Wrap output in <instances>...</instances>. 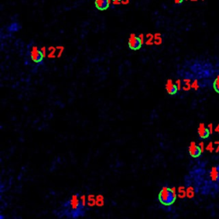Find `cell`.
<instances>
[{
  "mask_svg": "<svg viewBox=\"0 0 219 219\" xmlns=\"http://www.w3.org/2000/svg\"><path fill=\"white\" fill-rule=\"evenodd\" d=\"M85 197H81L78 194H76L64 203L62 212L65 213V216L68 218H78L83 216L85 212Z\"/></svg>",
  "mask_w": 219,
  "mask_h": 219,
  "instance_id": "1",
  "label": "cell"
},
{
  "mask_svg": "<svg viewBox=\"0 0 219 219\" xmlns=\"http://www.w3.org/2000/svg\"><path fill=\"white\" fill-rule=\"evenodd\" d=\"M176 200V194L173 188L164 187L158 193V201L164 206L172 205Z\"/></svg>",
  "mask_w": 219,
  "mask_h": 219,
  "instance_id": "2",
  "label": "cell"
},
{
  "mask_svg": "<svg viewBox=\"0 0 219 219\" xmlns=\"http://www.w3.org/2000/svg\"><path fill=\"white\" fill-rule=\"evenodd\" d=\"M143 45V40L141 36H138L134 34H132L128 38V48L132 51H138L141 48Z\"/></svg>",
  "mask_w": 219,
  "mask_h": 219,
  "instance_id": "3",
  "label": "cell"
},
{
  "mask_svg": "<svg viewBox=\"0 0 219 219\" xmlns=\"http://www.w3.org/2000/svg\"><path fill=\"white\" fill-rule=\"evenodd\" d=\"M29 56L31 60L35 63H41L44 60V56L45 55L43 53V52L39 49V47H37L36 45H32L29 49Z\"/></svg>",
  "mask_w": 219,
  "mask_h": 219,
  "instance_id": "4",
  "label": "cell"
},
{
  "mask_svg": "<svg viewBox=\"0 0 219 219\" xmlns=\"http://www.w3.org/2000/svg\"><path fill=\"white\" fill-rule=\"evenodd\" d=\"M203 150L201 148L200 146L197 145L195 142H191L190 146L188 147V153L189 155L194 158H197L201 155Z\"/></svg>",
  "mask_w": 219,
  "mask_h": 219,
  "instance_id": "5",
  "label": "cell"
},
{
  "mask_svg": "<svg viewBox=\"0 0 219 219\" xmlns=\"http://www.w3.org/2000/svg\"><path fill=\"white\" fill-rule=\"evenodd\" d=\"M94 5L97 10H98L100 11H104L110 8V0H95Z\"/></svg>",
  "mask_w": 219,
  "mask_h": 219,
  "instance_id": "6",
  "label": "cell"
},
{
  "mask_svg": "<svg viewBox=\"0 0 219 219\" xmlns=\"http://www.w3.org/2000/svg\"><path fill=\"white\" fill-rule=\"evenodd\" d=\"M165 87H166V91L168 92V94L169 95H176L179 90V87L176 84H175L171 80H168Z\"/></svg>",
  "mask_w": 219,
  "mask_h": 219,
  "instance_id": "7",
  "label": "cell"
},
{
  "mask_svg": "<svg viewBox=\"0 0 219 219\" xmlns=\"http://www.w3.org/2000/svg\"><path fill=\"white\" fill-rule=\"evenodd\" d=\"M198 134L201 139H207L211 133L209 128H207L204 123H200L198 128Z\"/></svg>",
  "mask_w": 219,
  "mask_h": 219,
  "instance_id": "8",
  "label": "cell"
},
{
  "mask_svg": "<svg viewBox=\"0 0 219 219\" xmlns=\"http://www.w3.org/2000/svg\"><path fill=\"white\" fill-rule=\"evenodd\" d=\"M210 178L212 183L218 182V167H213L210 171Z\"/></svg>",
  "mask_w": 219,
  "mask_h": 219,
  "instance_id": "9",
  "label": "cell"
},
{
  "mask_svg": "<svg viewBox=\"0 0 219 219\" xmlns=\"http://www.w3.org/2000/svg\"><path fill=\"white\" fill-rule=\"evenodd\" d=\"M213 89L219 94V75L216 77L213 81Z\"/></svg>",
  "mask_w": 219,
  "mask_h": 219,
  "instance_id": "10",
  "label": "cell"
},
{
  "mask_svg": "<svg viewBox=\"0 0 219 219\" xmlns=\"http://www.w3.org/2000/svg\"><path fill=\"white\" fill-rule=\"evenodd\" d=\"M207 150H209L210 152H212L213 148H212V143H210V145L207 146Z\"/></svg>",
  "mask_w": 219,
  "mask_h": 219,
  "instance_id": "11",
  "label": "cell"
},
{
  "mask_svg": "<svg viewBox=\"0 0 219 219\" xmlns=\"http://www.w3.org/2000/svg\"><path fill=\"white\" fill-rule=\"evenodd\" d=\"M184 0H174V2L176 3V4H182L183 3Z\"/></svg>",
  "mask_w": 219,
  "mask_h": 219,
  "instance_id": "12",
  "label": "cell"
},
{
  "mask_svg": "<svg viewBox=\"0 0 219 219\" xmlns=\"http://www.w3.org/2000/svg\"><path fill=\"white\" fill-rule=\"evenodd\" d=\"M123 0H112V2L114 3H120V2H122Z\"/></svg>",
  "mask_w": 219,
  "mask_h": 219,
  "instance_id": "13",
  "label": "cell"
},
{
  "mask_svg": "<svg viewBox=\"0 0 219 219\" xmlns=\"http://www.w3.org/2000/svg\"><path fill=\"white\" fill-rule=\"evenodd\" d=\"M216 131H217L218 133H219V124L217 126V128H216Z\"/></svg>",
  "mask_w": 219,
  "mask_h": 219,
  "instance_id": "14",
  "label": "cell"
},
{
  "mask_svg": "<svg viewBox=\"0 0 219 219\" xmlns=\"http://www.w3.org/2000/svg\"><path fill=\"white\" fill-rule=\"evenodd\" d=\"M217 167H218V183H219V165H218Z\"/></svg>",
  "mask_w": 219,
  "mask_h": 219,
  "instance_id": "15",
  "label": "cell"
},
{
  "mask_svg": "<svg viewBox=\"0 0 219 219\" xmlns=\"http://www.w3.org/2000/svg\"><path fill=\"white\" fill-rule=\"evenodd\" d=\"M191 1H197V0H191Z\"/></svg>",
  "mask_w": 219,
  "mask_h": 219,
  "instance_id": "16",
  "label": "cell"
},
{
  "mask_svg": "<svg viewBox=\"0 0 219 219\" xmlns=\"http://www.w3.org/2000/svg\"><path fill=\"white\" fill-rule=\"evenodd\" d=\"M202 1H205V0H202Z\"/></svg>",
  "mask_w": 219,
  "mask_h": 219,
  "instance_id": "17",
  "label": "cell"
}]
</instances>
